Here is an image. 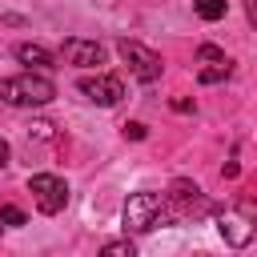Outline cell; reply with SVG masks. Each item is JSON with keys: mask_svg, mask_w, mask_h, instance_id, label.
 <instances>
[{"mask_svg": "<svg viewBox=\"0 0 257 257\" xmlns=\"http://www.w3.org/2000/svg\"><path fill=\"white\" fill-rule=\"evenodd\" d=\"M52 96H56V84L44 72H32V68L20 72V76L0 80V100L12 104V108H44Z\"/></svg>", "mask_w": 257, "mask_h": 257, "instance_id": "6da1fadb", "label": "cell"}, {"mask_svg": "<svg viewBox=\"0 0 257 257\" xmlns=\"http://www.w3.org/2000/svg\"><path fill=\"white\" fill-rule=\"evenodd\" d=\"M120 217H124V229H133V233H149V229L165 225V193H153V189L128 193Z\"/></svg>", "mask_w": 257, "mask_h": 257, "instance_id": "7a4b0ae2", "label": "cell"}, {"mask_svg": "<svg viewBox=\"0 0 257 257\" xmlns=\"http://www.w3.org/2000/svg\"><path fill=\"white\" fill-rule=\"evenodd\" d=\"M116 52H120V60L128 64V72L141 80V84H153V80H161V56L153 52V48H145L141 40H116Z\"/></svg>", "mask_w": 257, "mask_h": 257, "instance_id": "3957f363", "label": "cell"}, {"mask_svg": "<svg viewBox=\"0 0 257 257\" xmlns=\"http://www.w3.org/2000/svg\"><path fill=\"white\" fill-rule=\"evenodd\" d=\"M28 193H32V201H36V209L48 213V217H56V213L68 205V185H64L60 177H52V173L28 177Z\"/></svg>", "mask_w": 257, "mask_h": 257, "instance_id": "277c9868", "label": "cell"}, {"mask_svg": "<svg viewBox=\"0 0 257 257\" xmlns=\"http://www.w3.org/2000/svg\"><path fill=\"white\" fill-rule=\"evenodd\" d=\"M92 104H100V108H112V104H120V96H124V84H120V76H108V72H96V76H80V84H76Z\"/></svg>", "mask_w": 257, "mask_h": 257, "instance_id": "5b68a950", "label": "cell"}, {"mask_svg": "<svg viewBox=\"0 0 257 257\" xmlns=\"http://www.w3.org/2000/svg\"><path fill=\"white\" fill-rule=\"evenodd\" d=\"M217 229H221L225 245H233V249H245V245L253 241V217L241 213V209H225V213L217 217Z\"/></svg>", "mask_w": 257, "mask_h": 257, "instance_id": "8992f818", "label": "cell"}, {"mask_svg": "<svg viewBox=\"0 0 257 257\" xmlns=\"http://www.w3.org/2000/svg\"><path fill=\"white\" fill-rule=\"evenodd\" d=\"M225 76H229V56L217 44H201L197 48V80L201 84H217Z\"/></svg>", "mask_w": 257, "mask_h": 257, "instance_id": "52a82bcc", "label": "cell"}, {"mask_svg": "<svg viewBox=\"0 0 257 257\" xmlns=\"http://www.w3.org/2000/svg\"><path fill=\"white\" fill-rule=\"evenodd\" d=\"M60 56H64L68 64H76V68H92V64H104V44L68 36V40L60 44Z\"/></svg>", "mask_w": 257, "mask_h": 257, "instance_id": "ba28073f", "label": "cell"}, {"mask_svg": "<svg viewBox=\"0 0 257 257\" xmlns=\"http://www.w3.org/2000/svg\"><path fill=\"white\" fill-rule=\"evenodd\" d=\"M16 60L28 68H52V52L44 44H16Z\"/></svg>", "mask_w": 257, "mask_h": 257, "instance_id": "9c48e42d", "label": "cell"}, {"mask_svg": "<svg viewBox=\"0 0 257 257\" xmlns=\"http://www.w3.org/2000/svg\"><path fill=\"white\" fill-rule=\"evenodd\" d=\"M225 8H229L225 0H193V12H197L201 20H221Z\"/></svg>", "mask_w": 257, "mask_h": 257, "instance_id": "30bf717a", "label": "cell"}, {"mask_svg": "<svg viewBox=\"0 0 257 257\" xmlns=\"http://www.w3.org/2000/svg\"><path fill=\"white\" fill-rule=\"evenodd\" d=\"M0 221H4V225H12V229H20V225H28V217H24V209H16V205H0Z\"/></svg>", "mask_w": 257, "mask_h": 257, "instance_id": "8fae6325", "label": "cell"}, {"mask_svg": "<svg viewBox=\"0 0 257 257\" xmlns=\"http://www.w3.org/2000/svg\"><path fill=\"white\" fill-rule=\"evenodd\" d=\"M100 257H137V249H133L128 241H108V245L100 249Z\"/></svg>", "mask_w": 257, "mask_h": 257, "instance_id": "7c38bea8", "label": "cell"}, {"mask_svg": "<svg viewBox=\"0 0 257 257\" xmlns=\"http://www.w3.org/2000/svg\"><path fill=\"white\" fill-rule=\"evenodd\" d=\"M124 137H128V141H145V137H149V128H145L141 120H128V124H124Z\"/></svg>", "mask_w": 257, "mask_h": 257, "instance_id": "4fadbf2b", "label": "cell"}, {"mask_svg": "<svg viewBox=\"0 0 257 257\" xmlns=\"http://www.w3.org/2000/svg\"><path fill=\"white\" fill-rule=\"evenodd\" d=\"M245 16H249V24L257 28V0H245Z\"/></svg>", "mask_w": 257, "mask_h": 257, "instance_id": "5bb4252c", "label": "cell"}, {"mask_svg": "<svg viewBox=\"0 0 257 257\" xmlns=\"http://www.w3.org/2000/svg\"><path fill=\"white\" fill-rule=\"evenodd\" d=\"M173 108H177V112H189V108H193V100H189V96H177V100H173Z\"/></svg>", "mask_w": 257, "mask_h": 257, "instance_id": "9a60e30c", "label": "cell"}, {"mask_svg": "<svg viewBox=\"0 0 257 257\" xmlns=\"http://www.w3.org/2000/svg\"><path fill=\"white\" fill-rule=\"evenodd\" d=\"M8 157H12V149H8V141H4V137H0V169H4V165H8Z\"/></svg>", "mask_w": 257, "mask_h": 257, "instance_id": "2e32d148", "label": "cell"}]
</instances>
